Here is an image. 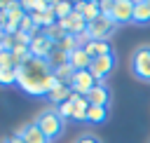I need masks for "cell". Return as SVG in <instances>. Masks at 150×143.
I'll list each match as a JSON object with an SVG mask.
<instances>
[{
    "label": "cell",
    "mask_w": 150,
    "mask_h": 143,
    "mask_svg": "<svg viewBox=\"0 0 150 143\" xmlns=\"http://www.w3.org/2000/svg\"><path fill=\"white\" fill-rule=\"evenodd\" d=\"M112 2L115 0H101V14L103 16H110L112 14Z\"/></svg>",
    "instance_id": "f1b7e54d"
},
{
    "label": "cell",
    "mask_w": 150,
    "mask_h": 143,
    "mask_svg": "<svg viewBox=\"0 0 150 143\" xmlns=\"http://www.w3.org/2000/svg\"><path fill=\"white\" fill-rule=\"evenodd\" d=\"M47 61H49V66H52V70H54V68H59V66H63V63H68V54L54 47V52L49 54V59H47Z\"/></svg>",
    "instance_id": "cb8c5ba5"
},
{
    "label": "cell",
    "mask_w": 150,
    "mask_h": 143,
    "mask_svg": "<svg viewBox=\"0 0 150 143\" xmlns=\"http://www.w3.org/2000/svg\"><path fill=\"white\" fill-rule=\"evenodd\" d=\"M75 12H80L87 23H91L94 19L101 16V0H87V2H75Z\"/></svg>",
    "instance_id": "5bb4252c"
},
{
    "label": "cell",
    "mask_w": 150,
    "mask_h": 143,
    "mask_svg": "<svg viewBox=\"0 0 150 143\" xmlns=\"http://www.w3.org/2000/svg\"><path fill=\"white\" fill-rule=\"evenodd\" d=\"M70 94H73V91H70V87H68V84H63V82H59L56 87H52V89H49V94H47V101H49V103L56 108V105L66 103V101L70 98Z\"/></svg>",
    "instance_id": "9a60e30c"
},
{
    "label": "cell",
    "mask_w": 150,
    "mask_h": 143,
    "mask_svg": "<svg viewBox=\"0 0 150 143\" xmlns=\"http://www.w3.org/2000/svg\"><path fill=\"white\" fill-rule=\"evenodd\" d=\"M115 70V54H108V56H98L91 61L89 66V73L94 75L96 82H105V77Z\"/></svg>",
    "instance_id": "52a82bcc"
},
{
    "label": "cell",
    "mask_w": 150,
    "mask_h": 143,
    "mask_svg": "<svg viewBox=\"0 0 150 143\" xmlns=\"http://www.w3.org/2000/svg\"><path fill=\"white\" fill-rule=\"evenodd\" d=\"M68 63L75 68V73H80V70H89V66H91V59L84 54V49L82 47H77L70 56H68Z\"/></svg>",
    "instance_id": "e0dca14e"
},
{
    "label": "cell",
    "mask_w": 150,
    "mask_h": 143,
    "mask_svg": "<svg viewBox=\"0 0 150 143\" xmlns=\"http://www.w3.org/2000/svg\"><path fill=\"white\" fill-rule=\"evenodd\" d=\"M59 23L63 26V30H66L68 35H75V38H80V35H84V33H87V19H84L80 12H73V14H68V16H66V19H61Z\"/></svg>",
    "instance_id": "8fae6325"
},
{
    "label": "cell",
    "mask_w": 150,
    "mask_h": 143,
    "mask_svg": "<svg viewBox=\"0 0 150 143\" xmlns=\"http://www.w3.org/2000/svg\"><path fill=\"white\" fill-rule=\"evenodd\" d=\"M38 127H40V131L49 138V143H54L61 134H63V129H66V120L56 113V108H45L42 113H38V117L33 120Z\"/></svg>",
    "instance_id": "7a4b0ae2"
},
{
    "label": "cell",
    "mask_w": 150,
    "mask_h": 143,
    "mask_svg": "<svg viewBox=\"0 0 150 143\" xmlns=\"http://www.w3.org/2000/svg\"><path fill=\"white\" fill-rule=\"evenodd\" d=\"M26 16V9L21 7V2H9V9L5 12V33L7 35H14L21 26V19Z\"/></svg>",
    "instance_id": "9c48e42d"
},
{
    "label": "cell",
    "mask_w": 150,
    "mask_h": 143,
    "mask_svg": "<svg viewBox=\"0 0 150 143\" xmlns=\"http://www.w3.org/2000/svg\"><path fill=\"white\" fill-rule=\"evenodd\" d=\"M94 84H96V80H94V75H91L89 70H80V73H75V75H73V80L68 82L70 91L82 94V96H87V94L94 89Z\"/></svg>",
    "instance_id": "30bf717a"
},
{
    "label": "cell",
    "mask_w": 150,
    "mask_h": 143,
    "mask_svg": "<svg viewBox=\"0 0 150 143\" xmlns=\"http://www.w3.org/2000/svg\"><path fill=\"white\" fill-rule=\"evenodd\" d=\"M129 68L134 77H138L141 82H150V45H141L134 49L129 59Z\"/></svg>",
    "instance_id": "3957f363"
},
{
    "label": "cell",
    "mask_w": 150,
    "mask_h": 143,
    "mask_svg": "<svg viewBox=\"0 0 150 143\" xmlns=\"http://www.w3.org/2000/svg\"><path fill=\"white\" fill-rule=\"evenodd\" d=\"M16 84L28 96H47L52 87L59 84L54 77V70L47 59H30L21 68H16Z\"/></svg>",
    "instance_id": "6da1fadb"
},
{
    "label": "cell",
    "mask_w": 150,
    "mask_h": 143,
    "mask_svg": "<svg viewBox=\"0 0 150 143\" xmlns=\"http://www.w3.org/2000/svg\"><path fill=\"white\" fill-rule=\"evenodd\" d=\"M73 110H75V108H73V103H70V101H66V103L56 105V113H59L63 120H73Z\"/></svg>",
    "instance_id": "4316f807"
},
{
    "label": "cell",
    "mask_w": 150,
    "mask_h": 143,
    "mask_svg": "<svg viewBox=\"0 0 150 143\" xmlns=\"http://www.w3.org/2000/svg\"><path fill=\"white\" fill-rule=\"evenodd\" d=\"M42 33H45V35H47V38H49V40H52V42H54V45H56V42H61V40H63V38H66V35H68V33H66V30H63V26H61V23H59V21H56V23H54V26H49V28H47V30H42Z\"/></svg>",
    "instance_id": "7402d4cb"
},
{
    "label": "cell",
    "mask_w": 150,
    "mask_h": 143,
    "mask_svg": "<svg viewBox=\"0 0 150 143\" xmlns=\"http://www.w3.org/2000/svg\"><path fill=\"white\" fill-rule=\"evenodd\" d=\"M84 54L94 61V59H98V56H108V54H112V45H110V40H89L84 47Z\"/></svg>",
    "instance_id": "4fadbf2b"
},
{
    "label": "cell",
    "mask_w": 150,
    "mask_h": 143,
    "mask_svg": "<svg viewBox=\"0 0 150 143\" xmlns=\"http://www.w3.org/2000/svg\"><path fill=\"white\" fill-rule=\"evenodd\" d=\"M87 101L89 105H98V108H110V101H112V91L105 82H96L94 89L87 94Z\"/></svg>",
    "instance_id": "ba28073f"
},
{
    "label": "cell",
    "mask_w": 150,
    "mask_h": 143,
    "mask_svg": "<svg viewBox=\"0 0 150 143\" xmlns=\"http://www.w3.org/2000/svg\"><path fill=\"white\" fill-rule=\"evenodd\" d=\"M16 136L23 141V143H49V138L40 131V127L35 124V122H28V124H23L19 131H16Z\"/></svg>",
    "instance_id": "7c38bea8"
},
{
    "label": "cell",
    "mask_w": 150,
    "mask_h": 143,
    "mask_svg": "<svg viewBox=\"0 0 150 143\" xmlns=\"http://www.w3.org/2000/svg\"><path fill=\"white\" fill-rule=\"evenodd\" d=\"M148 2H150V0H148Z\"/></svg>",
    "instance_id": "d6a6232c"
},
{
    "label": "cell",
    "mask_w": 150,
    "mask_h": 143,
    "mask_svg": "<svg viewBox=\"0 0 150 143\" xmlns=\"http://www.w3.org/2000/svg\"><path fill=\"white\" fill-rule=\"evenodd\" d=\"M21 7L28 12V14H38V12H45L49 7V2H38V0H28V2H21Z\"/></svg>",
    "instance_id": "d4e9b609"
},
{
    "label": "cell",
    "mask_w": 150,
    "mask_h": 143,
    "mask_svg": "<svg viewBox=\"0 0 150 143\" xmlns=\"http://www.w3.org/2000/svg\"><path fill=\"white\" fill-rule=\"evenodd\" d=\"M0 68H14V61H12V52L9 49H0Z\"/></svg>",
    "instance_id": "83f0119b"
},
{
    "label": "cell",
    "mask_w": 150,
    "mask_h": 143,
    "mask_svg": "<svg viewBox=\"0 0 150 143\" xmlns=\"http://www.w3.org/2000/svg\"><path fill=\"white\" fill-rule=\"evenodd\" d=\"M136 26H148L150 23V2L148 0H134V21Z\"/></svg>",
    "instance_id": "2e32d148"
},
{
    "label": "cell",
    "mask_w": 150,
    "mask_h": 143,
    "mask_svg": "<svg viewBox=\"0 0 150 143\" xmlns=\"http://www.w3.org/2000/svg\"><path fill=\"white\" fill-rule=\"evenodd\" d=\"M5 23H7L5 21V14H0V30H5Z\"/></svg>",
    "instance_id": "1f68e13d"
},
{
    "label": "cell",
    "mask_w": 150,
    "mask_h": 143,
    "mask_svg": "<svg viewBox=\"0 0 150 143\" xmlns=\"http://www.w3.org/2000/svg\"><path fill=\"white\" fill-rule=\"evenodd\" d=\"M73 75H75V68H73L70 63H63V66L54 68V77H56L59 82H63V84H68V82L73 80Z\"/></svg>",
    "instance_id": "ffe728a7"
},
{
    "label": "cell",
    "mask_w": 150,
    "mask_h": 143,
    "mask_svg": "<svg viewBox=\"0 0 150 143\" xmlns=\"http://www.w3.org/2000/svg\"><path fill=\"white\" fill-rule=\"evenodd\" d=\"M16 84V68H0V87Z\"/></svg>",
    "instance_id": "603a6c76"
},
{
    "label": "cell",
    "mask_w": 150,
    "mask_h": 143,
    "mask_svg": "<svg viewBox=\"0 0 150 143\" xmlns=\"http://www.w3.org/2000/svg\"><path fill=\"white\" fill-rule=\"evenodd\" d=\"M75 143H101V141H98V136H94V134H82Z\"/></svg>",
    "instance_id": "f546056e"
},
{
    "label": "cell",
    "mask_w": 150,
    "mask_h": 143,
    "mask_svg": "<svg viewBox=\"0 0 150 143\" xmlns=\"http://www.w3.org/2000/svg\"><path fill=\"white\" fill-rule=\"evenodd\" d=\"M117 30V23L110 19V16H98L94 19L91 23H87V35L89 40H110V35Z\"/></svg>",
    "instance_id": "277c9868"
},
{
    "label": "cell",
    "mask_w": 150,
    "mask_h": 143,
    "mask_svg": "<svg viewBox=\"0 0 150 143\" xmlns=\"http://www.w3.org/2000/svg\"><path fill=\"white\" fill-rule=\"evenodd\" d=\"M19 30H23V33H28V35H33V33H38V28H35V23H33V16L26 12V16L21 19V26H19Z\"/></svg>",
    "instance_id": "484cf974"
},
{
    "label": "cell",
    "mask_w": 150,
    "mask_h": 143,
    "mask_svg": "<svg viewBox=\"0 0 150 143\" xmlns=\"http://www.w3.org/2000/svg\"><path fill=\"white\" fill-rule=\"evenodd\" d=\"M110 19L117 23V28L131 23V21H134V0H115V2H112V14H110Z\"/></svg>",
    "instance_id": "5b68a950"
},
{
    "label": "cell",
    "mask_w": 150,
    "mask_h": 143,
    "mask_svg": "<svg viewBox=\"0 0 150 143\" xmlns=\"http://www.w3.org/2000/svg\"><path fill=\"white\" fill-rule=\"evenodd\" d=\"M52 9H54L56 19L61 21V19H66L68 14L75 12V2H52Z\"/></svg>",
    "instance_id": "44dd1931"
},
{
    "label": "cell",
    "mask_w": 150,
    "mask_h": 143,
    "mask_svg": "<svg viewBox=\"0 0 150 143\" xmlns=\"http://www.w3.org/2000/svg\"><path fill=\"white\" fill-rule=\"evenodd\" d=\"M54 42L42 33V30H38V33H33V38H30V54L35 56V59H49V54L54 52Z\"/></svg>",
    "instance_id": "8992f818"
},
{
    "label": "cell",
    "mask_w": 150,
    "mask_h": 143,
    "mask_svg": "<svg viewBox=\"0 0 150 143\" xmlns=\"http://www.w3.org/2000/svg\"><path fill=\"white\" fill-rule=\"evenodd\" d=\"M9 52H12V61H14V68H21L23 63H28V61L33 59V54H30V49H28V47H21V45H16V47H12Z\"/></svg>",
    "instance_id": "ac0fdd59"
},
{
    "label": "cell",
    "mask_w": 150,
    "mask_h": 143,
    "mask_svg": "<svg viewBox=\"0 0 150 143\" xmlns=\"http://www.w3.org/2000/svg\"><path fill=\"white\" fill-rule=\"evenodd\" d=\"M105 120H108V108L89 105V110H87V122L89 124H103Z\"/></svg>",
    "instance_id": "d6986e66"
},
{
    "label": "cell",
    "mask_w": 150,
    "mask_h": 143,
    "mask_svg": "<svg viewBox=\"0 0 150 143\" xmlns=\"http://www.w3.org/2000/svg\"><path fill=\"white\" fill-rule=\"evenodd\" d=\"M2 143H23V141H21V138L14 134V136H7V138H2Z\"/></svg>",
    "instance_id": "4dcf8cb0"
}]
</instances>
